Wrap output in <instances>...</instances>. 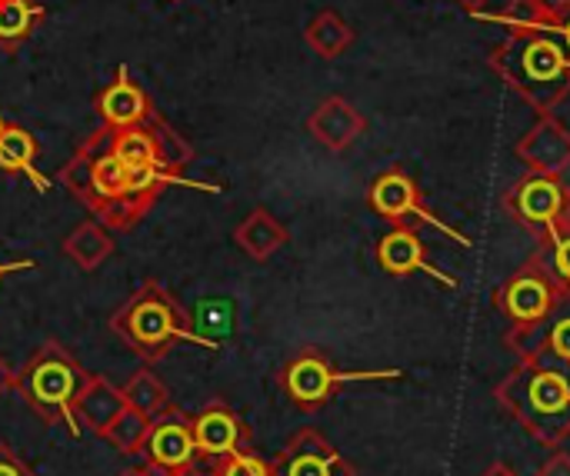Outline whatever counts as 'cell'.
Masks as SVG:
<instances>
[{
	"mask_svg": "<svg viewBox=\"0 0 570 476\" xmlns=\"http://www.w3.org/2000/svg\"><path fill=\"white\" fill-rule=\"evenodd\" d=\"M488 67L534 113H554L570 97V47L554 23H518L491 47Z\"/></svg>",
	"mask_w": 570,
	"mask_h": 476,
	"instance_id": "obj_1",
	"label": "cell"
},
{
	"mask_svg": "<svg viewBox=\"0 0 570 476\" xmlns=\"http://www.w3.org/2000/svg\"><path fill=\"white\" fill-rule=\"evenodd\" d=\"M57 177L107 230H130L160 197L150 190H130L127 167L110 150V127L90 133Z\"/></svg>",
	"mask_w": 570,
	"mask_h": 476,
	"instance_id": "obj_2",
	"label": "cell"
},
{
	"mask_svg": "<svg viewBox=\"0 0 570 476\" xmlns=\"http://www.w3.org/2000/svg\"><path fill=\"white\" fill-rule=\"evenodd\" d=\"M494 400L544 447H561L570 437V377L561 370L518 360L494 387Z\"/></svg>",
	"mask_w": 570,
	"mask_h": 476,
	"instance_id": "obj_3",
	"label": "cell"
},
{
	"mask_svg": "<svg viewBox=\"0 0 570 476\" xmlns=\"http://www.w3.org/2000/svg\"><path fill=\"white\" fill-rule=\"evenodd\" d=\"M110 330L144 360H164L177 340H194L187 310L157 280H144L127 304L110 317Z\"/></svg>",
	"mask_w": 570,
	"mask_h": 476,
	"instance_id": "obj_4",
	"label": "cell"
},
{
	"mask_svg": "<svg viewBox=\"0 0 570 476\" xmlns=\"http://www.w3.org/2000/svg\"><path fill=\"white\" fill-rule=\"evenodd\" d=\"M87 370L60 347V344H43L17 374V394L37 410L47 424H63L73 437L80 434V424L73 420V397L83 384Z\"/></svg>",
	"mask_w": 570,
	"mask_h": 476,
	"instance_id": "obj_5",
	"label": "cell"
},
{
	"mask_svg": "<svg viewBox=\"0 0 570 476\" xmlns=\"http://www.w3.org/2000/svg\"><path fill=\"white\" fill-rule=\"evenodd\" d=\"M508 217L534 234L538 240H551L570 230V184L561 173H531L514 180L504 194Z\"/></svg>",
	"mask_w": 570,
	"mask_h": 476,
	"instance_id": "obj_6",
	"label": "cell"
},
{
	"mask_svg": "<svg viewBox=\"0 0 570 476\" xmlns=\"http://www.w3.org/2000/svg\"><path fill=\"white\" fill-rule=\"evenodd\" d=\"M367 207H371L377 217L391 220L394 227H417V224H428V227L448 234L458 247H468V250H471V237L461 234V230H454L444 217H438V214L431 210V204L424 200L417 180H414L404 167H391V170H384L381 177H374V184L367 187Z\"/></svg>",
	"mask_w": 570,
	"mask_h": 476,
	"instance_id": "obj_7",
	"label": "cell"
},
{
	"mask_svg": "<svg viewBox=\"0 0 570 476\" xmlns=\"http://www.w3.org/2000/svg\"><path fill=\"white\" fill-rule=\"evenodd\" d=\"M401 370H374V374H344L337 370L321 350H301L284 370H281V387L287 394V400L304 410V414H314L321 410L334 394L337 387L344 384H354V380H397Z\"/></svg>",
	"mask_w": 570,
	"mask_h": 476,
	"instance_id": "obj_8",
	"label": "cell"
},
{
	"mask_svg": "<svg viewBox=\"0 0 570 476\" xmlns=\"http://www.w3.org/2000/svg\"><path fill=\"white\" fill-rule=\"evenodd\" d=\"M504 347L524 364H541L570 377V290L541 320L511 327L504 334Z\"/></svg>",
	"mask_w": 570,
	"mask_h": 476,
	"instance_id": "obj_9",
	"label": "cell"
},
{
	"mask_svg": "<svg viewBox=\"0 0 570 476\" xmlns=\"http://www.w3.org/2000/svg\"><path fill=\"white\" fill-rule=\"evenodd\" d=\"M564 294L568 290L558 287V280L538 264V257H528V264L498 287L494 307L511 320V327H524L551 314Z\"/></svg>",
	"mask_w": 570,
	"mask_h": 476,
	"instance_id": "obj_10",
	"label": "cell"
},
{
	"mask_svg": "<svg viewBox=\"0 0 570 476\" xmlns=\"http://www.w3.org/2000/svg\"><path fill=\"white\" fill-rule=\"evenodd\" d=\"M514 157L531 173H561L570 170V127L554 113H538V120L514 143Z\"/></svg>",
	"mask_w": 570,
	"mask_h": 476,
	"instance_id": "obj_11",
	"label": "cell"
},
{
	"mask_svg": "<svg viewBox=\"0 0 570 476\" xmlns=\"http://www.w3.org/2000/svg\"><path fill=\"white\" fill-rule=\"evenodd\" d=\"M147 457H150V467L160 474H180L194 467L197 460L194 427L180 410L167 407L164 414L154 417L150 437H147Z\"/></svg>",
	"mask_w": 570,
	"mask_h": 476,
	"instance_id": "obj_12",
	"label": "cell"
},
{
	"mask_svg": "<svg viewBox=\"0 0 570 476\" xmlns=\"http://www.w3.org/2000/svg\"><path fill=\"white\" fill-rule=\"evenodd\" d=\"M377 264L384 274L391 277H414V274H428L431 280L458 290V280L451 274H444L441 267H434L417 227H394L377 240Z\"/></svg>",
	"mask_w": 570,
	"mask_h": 476,
	"instance_id": "obj_13",
	"label": "cell"
},
{
	"mask_svg": "<svg viewBox=\"0 0 570 476\" xmlns=\"http://www.w3.org/2000/svg\"><path fill=\"white\" fill-rule=\"evenodd\" d=\"M277 476H357V470L317 434L301 430L274 464Z\"/></svg>",
	"mask_w": 570,
	"mask_h": 476,
	"instance_id": "obj_14",
	"label": "cell"
},
{
	"mask_svg": "<svg viewBox=\"0 0 570 476\" xmlns=\"http://www.w3.org/2000/svg\"><path fill=\"white\" fill-rule=\"evenodd\" d=\"M97 113L100 123L110 130H127V127H144L157 110L150 97L140 90L137 80H130L127 67H117L114 80L97 93Z\"/></svg>",
	"mask_w": 570,
	"mask_h": 476,
	"instance_id": "obj_15",
	"label": "cell"
},
{
	"mask_svg": "<svg viewBox=\"0 0 570 476\" xmlns=\"http://www.w3.org/2000/svg\"><path fill=\"white\" fill-rule=\"evenodd\" d=\"M364 130H367V117L347 97H337V93L324 97L307 117V133L334 153L347 150Z\"/></svg>",
	"mask_w": 570,
	"mask_h": 476,
	"instance_id": "obj_16",
	"label": "cell"
},
{
	"mask_svg": "<svg viewBox=\"0 0 570 476\" xmlns=\"http://www.w3.org/2000/svg\"><path fill=\"white\" fill-rule=\"evenodd\" d=\"M127 407V397L124 390H117L107 377H97V374H87L70 410H73V420L87 430H94L97 437H104V430L117 420V414Z\"/></svg>",
	"mask_w": 570,
	"mask_h": 476,
	"instance_id": "obj_17",
	"label": "cell"
},
{
	"mask_svg": "<svg viewBox=\"0 0 570 476\" xmlns=\"http://www.w3.org/2000/svg\"><path fill=\"white\" fill-rule=\"evenodd\" d=\"M194 444H197V454L217 460L224 454H234L240 450V444L247 440V430L240 424V417L227 407V404H210L207 410H200L194 420Z\"/></svg>",
	"mask_w": 570,
	"mask_h": 476,
	"instance_id": "obj_18",
	"label": "cell"
},
{
	"mask_svg": "<svg viewBox=\"0 0 570 476\" xmlns=\"http://www.w3.org/2000/svg\"><path fill=\"white\" fill-rule=\"evenodd\" d=\"M234 240H237V247H240L247 257L267 260V257H274V254L291 240V234H287V227H284L271 210L257 207V210H250V214L237 224Z\"/></svg>",
	"mask_w": 570,
	"mask_h": 476,
	"instance_id": "obj_19",
	"label": "cell"
},
{
	"mask_svg": "<svg viewBox=\"0 0 570 476\" xmlns=\"http://www.w3.org/2000/svg\"><path fill=\"white\" fill-rule=\"evenodd\" d=\"M37 153H40V143L27 127H20V123L3 127V133H0V170L3 173H27V180L43 194V190H50V180L37 170Z\"/></svg>",
	"mask_w": 570,
	"mask_h": 476,
	"instance_id": "obj_20",
	"label": "cell"
},
{
	"mask_svg": "<svg viewBox=\"0 0 570 476\" xmlns=\"http://www.w3.org/2000/svg\"><path fill=\"white\" fill-rule=\"evenodd\" d=\"M63 254L80 267V270H97L110 254H114V240L110 230L100 220H83L77 230H70V237L63 240Z\"/></svg>",
	"mask_w": 570,
	"mask_h": 476,
	"instance_id": "obj_21",
	"label": "cell"
},
{
	"mask_svg": "<svg viewBox=\"0 0 570 476\" xmlns=\"http://www.w3.org/2000/svg\"><path fill=\"white\" fill-rule=\"evenodd\" d=\"M304 40H307V47H311L317 57L334 60V57H341V53L354 43V27H351L337 10H321V13L307 23Z\"/></svg>",
	"mask_w": 570,
	"mask_h": 476,
	"instance_id": "obj_22",
	"label": "cell"
},
{
	"mask_svg": "<svg viewBox=\"0 0 570 476\" xmlns=\"http://www.w3.org/2000/svg\"><path fill=\"white\" fill-rule=\"evenodd\" d=\"M43 17L47 10L33 0H0V47L17 50Z\"/></svg>",
	"mask_w": 570,
	"mask_h": 476,
	"instance_id": "obj_23",
	"label": "cell"
},
{
	"mask_svg": "<svg viewBox=\"0 0 570 476\" xmlns=\"http://www.w3.org/2000/svg\"><path fill=\"white\" fill-rule=\"evenodd\" d=\"M147 130H150V137H154V147H157V167L164 170V173H170V177H177L184 167H190V160H194V147L160 117V113H154L150 120H147Z\"/></svg>",
	"mask_w": 570,
	"mask_h": 476,
	"instance_id": "obj_24",
	"label": "cell"
},
{
	"mask_svg": "<svg viewBox=\"0 0 570 476\" xmlns=\"http://www.w3.org/2000/svg\"><path fill=\"white\" fill-rule=\"evenodd\" d=\"M110 150L127 170L157 167V147H154V137H150L147 123L144 127H127V130H110Z\"/></svg>",
	"mask_w": 570,
	"mask_h": 476,
	"instance_id": "obj_25",
	"label": "cell"
},
{
	"mask_svg": "<svg viewBox=\"0 0 570 476\" xmlns=\"http://www.w3.org/2000/svg\"><path fill=\"white\" fill-rule=\"evenodd\" d=\"M150 417L134 410L130 404L117 414V420L104 430L100 440H107L110 447H117L120 454H140L147 447V437H150Z\"/></svg>",
	"mask_w": 570,
	"mask_h": 476,
	"instance_id": "obj_26",
	"label": "cell"
},
{
	"mask_svg": "<svg viewBox=\"0 0 570 476\" xmlns=\"http://www.w3.org/2000/svg\"><path fill=\"white\" fill-rule=\"evenodd\" d=\"M124 397H127V404H130L134 410L147 414L150 420L170 407V394H167V387H164V384H160V377H157V374H150V370H137V374L124 384Z\"/></svg>",
	"mask_w": 570,
	"mask_h": 476,
	"instance_id": "obj_27",
	"label": "cell"
},
{
	"mask_svg": "<svg viewBox=\"0 0 570 476\" xmlns=\"http://www.w3.org/2000/svg\"><path fill=\"white\" fill-rule=\"evenodd\" d=\"M531 257H538V264L558 280L561 290H570V230L551 240H538V250Z\"/></svg>",
	"mask_w": 570,
	"mask_h": 476,
	"instance_id": "obj_28",
	"label": "cell"
},
{
	"mask_svg": "<svg viewBox=\"0 0 570 476\" xmlns=\"http://www.w3.org/2000/svg\"><path fill=\"white\" fill-rule=\"evenodd\" d=\"M210 476H277L274 464L247 454V450H234L214 460V474Z\"/></svg>",
	"mask_w": 570,
	"mask_h": 476,
	"instance_id": "obj_29",
	"label": "cell"
},
{
	"mask_svg": "<svg viewBox=\"0 0 570 476\" xmlns=\"http://www.w3.org/2000/svg\"><path fill=\"white\" fill-rule=\"evenodd\" d=\"M0 476H33L30 467L10 450V447H0Z\"/></svg>",
	"mask_w": 570,
	"mask_h": 476,
	"instance_id": "obj_30",
	"label": "cell"
},
{
	"mask_svg": "<svg viewBox=\"0 0 570 476\" xmlns=\"http://www.w3.org/2000/svg\"><path fill=\"white\" fill-rule=\"evenodd\" d=\"M538 476H570V457L568 454H554V457L538 470Z\"/></svg>",
	"mask_w": 570,
	"mask_h": 476,
	"instance_id": "obj_31",
	"label": "cell"
},
{
	"mask_svg": "<svg viewBox=\"0 0 570 476\" xmlns=\"http://www.w3.org/2000/svg\"><path fill=\"white\" fill-rule=\"evenodd\" d=\"M10 390H17V374H13L10 364L0 357V397H7Z\"/></svg>",
	"mask_w": 570,
	"mask_h": 476,
	"instance_id": "obj_32",
	"label": "cell"
},
{
	"mask_svg": "<svg viewBox=\"0 0 570 476\" xmlns=\"http://www.w3.org/2000/svg\"><path fill=\"white\" fill-rule=\"evenodd\" d=\"M554 27L561 30V37H564V43H568V47H570V3H568V10H564V17H561V20H558Z\"/></svg>",
	"mask_w": 570,
	"mask_h": 476,
	"instance_id": "obj_33",
	"label": "cell"
},
{
	"mask_svg": "<svg viewBox=\"0 0 570 476\" xmlns=\"http://www.w3.org/2000/svg\"><path fill=\"white\" fill-rule=\"evenodd\" d=\"M27 267H33L30 260L23 264V260H17V264H0V280L7 277V274H13V270H27Z\"/></svg>",
	"mask_w": 570,
	"mask_h": 476,
	"instance_id": "obj_34",
	"label": "cell"
},
{
	"mask_svg": "<svg viewBox=\"0 0 570 476\" xmlns=\"http://www.w3.org/2000/svg\"><path fill=\"white\" fill-rule=\"evenodd\" d=\"M117 476H170V474H160V470H154V467H144V470H124V474Z\"/></svg>",
	"mask_w": 570,
	"mask_h": 476,
	"instance_id": "obj_35",
	"label": "cell"
},
{
	"mask_svg": "<svg viewBox=\"0 0 570 476\" xmlns=\"http://www.w3.org/2000/svg\"><path fill=\"white\" fill-rule=\"evenodd\" d=\"M484 476H518V474H514V470H511L508 464H494V467H491V470H488Z\"/></svg>",
	"mask_w": 570,
	"mask_h": 476,
	"instance_id": "obj_36",
	"label": "cell"
},
{
	"mask_svg": "<svg viewBox=\"0 0 570 476\" xmlns=\"http://www.w3.org/2000/svg\"><path fill=\"white\" fill-rule=\"evenodd\" d=\"M484 3H488V0H461V7H464L468 13H478V10H481Z\"/></svg>",
	"mask_w": 570,
	"mask_h": 476,
	"instance_id": "obj_37",
	"label": "cell"
},
{
	"mask_svg": "<svg viewBox=\"0 0 570 476\" xmlns=\"http://www.w3.org/2000/svg\"><path fill=\"white\" fill-rule=\"evenodd\" d=\"M170 476H194L190 470H180V474H170Z\"/></svg>",
	"mask_w": 570,
	"mask_h": 476,
	"instance_id": "obj_38",
	"label": "cell"
},
{
	"mask_svg": "<svg viewBox=\"0 0 570 476\" xmlns=\"http://www.w3.org/2000/svg\"><path fill=\"white\" fill-rule=\"evenodd\" d=\"M3 127H7V120H3V117H0V133H3Z\"/></svg>",
	"mask_w": 570,
	"mask_h": 476,
	"instance_id": "obj_39",
	"label": "cell"
}]
</instances>
